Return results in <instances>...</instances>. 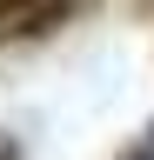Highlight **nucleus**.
Segmentation results:
<instances>
[{"instance_id": "nucleus-3", "label": "nucleus", "mask_w": 154, "mask_h": 160, "mask_svg": "<svg viewBox=\"0 0 154 160\" xmlns=\"http://www.w3.org/2000/svg\"><path fill=\"white\" fill-rule=\"evenodd\" d=\"M0 160H20V147H13V140H7V133H0Z\"/></svg>"}, {"instance_id": "nucleus-2", "label": "nucleus", "mask_w": 154, "mask_h": 160, "mask_svg": "<svg viewBox=\"0 0 154 160\" xmlns=\"http://www.w3.org/2000/svg\"><path fill=\"white\" fill-rule=\"evenodd\" d=\"M121 160H154V140H141V147H134V153H121Z\"/></svg>"}, {"instance_id": "nucleus-1", "label": "nucleus", "mask_w": 154, "mask_h": 160, "mask_svg": "<svg viewBox=\"0 0 154 160\" xmlns=\"http://www.w3.org/2000/svg\"><path fill=\"white\" fill-rule=\"evenodd\" d=\"M87 0H0V40H40L54 27H67Z\"/></svg>"}, {"instance_id": "nucleus-4", "label": "nucleus", "mask_w": 154, "mask_h": 160, "mask_svg": "<svg viewBox=\"0 0 154 160\" xmlns=\"http://www.w3.org/2000/svg\"><path fill=\"white\" fill-rule=\"evenodd\" d=\"M147 140H154V127H147Z\"/></svg>"}]
</instances>
